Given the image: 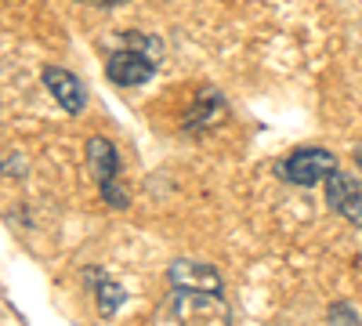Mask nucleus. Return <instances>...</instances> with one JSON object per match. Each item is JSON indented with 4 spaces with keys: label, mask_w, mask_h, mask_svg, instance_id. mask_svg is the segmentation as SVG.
Returning a JSON list of instances; mask_svg holds the SVG:
<instances>
[{
    "label": "nucleus",
    "mask_w": 362,
    "mask_h": 326,
    "mask_svg": "<svg viewBox=\"0 0 362 326\" xmlns=\"http://www.w3.org/2000/svg\"><path fill=\"white\" fill-rule=\"evenodd\" d=\"M153 326H232L225 290L170 286L153 312Z\"/></svg>",
    "instance_id": "f257e3e1"
},
{
    "label": "nucleus",
    "mask_w": 362,
    "mask_h": 326,
    "mask_svg": "<svg viewBox=\"0 0 362 326\" xmlns=\"http://www.w3.org/2000/svg\"><path fill=\"white\" fill-rule=\"evenodd\" d=\"M83 153H87V167H90V174H95L105 206H112V211H127V206H131V192L124 189V182H119V167H124L119 149L109 138L90 134L87 145H83Z\"/></svg>",
    "instance_id": "f03ea898"
},
{
    "label": "nucleus",
    "mask_w": 362,
    "mask_h": 326,
    "mask_svg": "<svg viewBox=\"0 0 362 326\" xmlns=\"http://www.w3.org/2000/svg\"><path fill=\"white\" fill-rule=\"evenodd\" d=\"M337 156L322 149V145H305V149H293L286 153L279 163H276V177L283 185H293V189H315V185H326L329 174H337Z\"/></svg>",
    "instance_id": "7ed1b4c3"
},
{
    "label": "nucleus",
    "mask_w": 362,
    "mask_h": 326,
    "mask_svg": "<svg viewBox=\"0 0 362 326\" xmlns=\"http://www.w3.org/2000/svg\"><path fill=\"white\" fill-rule=\"evenodd\" d=\"M156 66H160V58H153L148 51H141V47H134V44H124V47H116V51H109V58H105V76H109V83H116V87H141V83H148L156 76Z\"/></svg>",
    "instance_id": "20e7f679"
},
{
    "label": "nucleus",
    "mask_w": 362,
    "mask_h": 326,
    "mask_svg": "<svg viewBox=\"0 0 362 326\" xmlns=\"http://www.w3.org/2000/svg\"><path fill=\"white\" fill-rule=\"evenodd\" d=\"M40 83L47 87V95L58 102V109H62V112L80 116V112L87 109V87H83V80H80L73 69L44 66V69H40Z\"/></svg>",
    "instance_id": "39448f33"
},
{
    "label": "nucleus",
    "mask_w": 362,
    "mask_h": 326,
    "mask_svg": "<svg viewBox=\"0 0 362 326\" xmlns=\"http://www.w3.org/2000/svg\"><path fill=\"white\" fill-rule=\"evenodd\" d=\"M326 206L334 214H341L348 225L362 228V182L344 170L326 177Z\"/></svg>",
    "instance_id": "423d86ee"
},
{
    "label": "nucleus",
    "mask_w": 362,
    "mask_h": 326,
    "mask_svg": "<svg viewBox=\"0 0 362 326\" xmlns=\"http://www.w3.org/2000/svg\"><path fill=\"white\" fill-rule=\"evenodd\" d=\"M167 283L170 286H199V290H225L221 272L214 264H203V261H189V257H177L167 264Z\"/></svg>",
    "instance_id": "0eeeda50"
},
{
    "label": "nucleus",
    "mask_w": 362,
    "mask_h": 326,
    "mask_svg": "<svg viewBox=\"0 0 362 326\" xmlns=\"http://www.w3.org/2000/svg\"><path fill=\"white\" fill-rule=\"evenodd\" d=\"M83 276H87V283L95 286V298H98V312H102V319H109V315H116V308L124 305V286H119L116 279H109L105 276V269H83Z\"/></svg>",
    "instance_id": "6e6552de"
},
{
    "label": "nucleus",
    "mask_w": 362,
    "mask_h": 326,
    "mask_svg": "<svg viewBox=\"0 0 362 326\" xmlns=\"http://www.w3.org/2000/svg\"><path fill=\"white\" fill-rule=\"evenodd\" d=\"M225 116V95L221 91H203L189 112V120L185 127L189 131H210V127H218V120Z\"/></svg>",
    "instance_id": "1a4fd4ad"
},
{
    "label": "nucleus",
    "mask_w": 362,
    "mask_h": 326,
    "mask_svg": "<svg viewBox=\"0 0 362 326\" xmlns=\"http://www.w3.org/2000/svg\"><path fill=\"white\" fill-rule=\"evenodd\" d=\"M326 326H362V319L348 301H334L329 312H326Z\"/></svg>",
    "instance_id": "9d476101"
},
{
    "label": "nucleus",
    "mask_w": 362,
    "mask_h": 326,
    "mask_svg": "<svg viewBox=\"0 0 362 326\" xmlns=\"http://www.w3.org/2000/svg\"><path fill=\"white\" fill-rule=\"evenodd\" d=\"M25 167H22V160H18V153H8V160H4V174L11 177V174H22Z\"/></svg>",
    "instance_id": "9b49d317"
},
{
    "label": "nucleus",
    "mask_w": 362,
    "mask_h": 326,
    "mask_svg": "<svg viewBox=\"0 0 362 326\" xmlns=\"http://www.w3.org/2000/svg\"><path fill=\"white\" fill-rule=\"evenodd\" d=\"M83 4H95V8H124L127 0H83Z\"/></svg>",
    "instance_id": "f8f14e48"
},
{
    "label": "nucleus",
    "mask_w": 362,
    "mask_h": 326,
    "mask_svg": "<svg viewBox=\"0 0 362 326\" xmlns=\"http://www.w3.org/2000/svg\"><path fill=\"white\" fill-rule=\"evenodd\" d=\"M355 160H358V167H362V145H358V153H355Z\"/></svg>",
    "instance_id": "ddd939ff"
}]
</instances>
